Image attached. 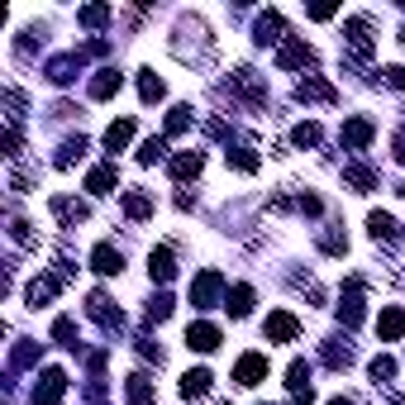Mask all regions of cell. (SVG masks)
I'll use <instances>...</instances> for the list:
<instances>
[{
  "mask_svg": "<svg viewBox=\"0 0 405 405\" xmlns=\"http://www.w3.org/2000/svg\"><path fill=\"white\" fill-rule=\"evenodd\" d=\"M191 129V105H172V115H167V138L186 134Z\"/></svg>",
  "mask_w": 405,
  "mask_h": 405,
  "instance_id": "cell-12",
  "label": "cell"
},
{
  "mask_svg": "<svg viewBox=\"0 0 405 405\" xmlns=\"http://www.w3.org/2000/svg\"><path fill=\"white\" fill-rule=\"evenodd\" d=\"M339 320H344V324H358V320H362V296H358V286H348V300L339 305Z\"/></svg>",
  "mask_w": 405,
  "mask_h": 405,
  "instance_id": "cell-16",
  "label": "cell"
},
{
  "mask_svg": "<svg viewBox=\"0 0 405 405\" xmlns=\"http://www.w3.org/2000/svg\"><path fill=\"white\" fill-rule=\"evenodd\" d=\"M391 372H396V362H391V358H377V362H372V377H391Z\"/></svg>",
  "mask_w": 405,
  "mask_h": 405,
  "instance_id": "cell-31",
  "label": "cell"
},
{
  "mask_svg": "<svg viewBox=\"0 0 405 405\" xmlns=\"http://www.w3.org/2000/svg\"><path fill=\"white\" fill-rule=\"evenodd\" d=\"M210 372H205V367H196V372H186V377H182V396H186V401H200V396H210Z\"/></svg>",
  "mask_w": 405,
  "mask_h": 405,
  "instance_id": "cell-5",
  "label": "cell"
},
{
  "mask_svg": "<svg viewBox=\"0 0 405 405\" xmlns=\"http://www.w3.org/2000/svg\"><path fill=\"white\" fill-rule=\"evenodd\" d=\"M148 272H153L158 281H172V277H177V258H172V248H158V253L148 258Z\"/></svg>",
  "mask_w": 405,
  "mask_h": 405,
  "instance_id": "cell-7",
  "label": "cell"
},
{
  "mask_svg": "<svg viewBox=\"0 0 405 405\" xmlns=\"http://www.w3.org/2000/svg\"><path fill=\"white\" fill-rule=\"evenodd\" d=\"M162 148H167L162 138H148V143L138 148V162H143V167H148V162H158V158H162Z\"/></svg>",
  "mask_w": 405,
  "mask_h": 405,
  "instance_id": "cell-26",
  "label": "cell"
},
{
  "mask_svg": "<svg viewBox=\"0 0 405 405\" xmlns=\"http://www.w3.org/2000/svg\"><path fill=\"white\" fill-rule=\"evenodd\" d=\"M234 167H243V172H253V167H258V158H253L248 148H239V153H234Z\"/></svg>",
  "mask_w": 405,
  "mask_h": 405,
  "instance_id": "cell-30",
  "label": "cell"
},
{
  "mask_svg": "<svg viewBox=\"0 0 405 405\" xmlns=\"http://www.w3.org/2000/svg\"><path fill=\"white\" fill-rule=\"evenodd\" d=\"M277 34H281V15L267 10V15L258 20V43H277Z\"/></svg>",
  "mask_w": 405,
  "mask_h": 405,
  "instance_id": "cell-14",
  "label": "cell"
},
{
  "mask_svg": "<svg viewBox=\"0 0 405 405\" xmlns=\"http://www.w3.org/2000/svg\"><path fill=\"white\" fill-rule=\"evenodd\" d=\"M329 405H353V401H329Z\"/></svg>",
  "mask_w": 405,
  "mask_h": 405,
  "instance_id": "cell-33",
  "label": "cell"
},
{
  "mask_svg": "<svg viewBox=\"0 0 405 405\" xmlns=\"http://www.w3.org/2000/svg\"><path fill=\"white\" fill-rule=\"evenodd\" d=\"M315 138H320V124H296L291 143H296V148H305V143H315Z\"/></svg>",
  "mask_w": 405,
  "mask_h": 405,
  "instance_id": "cell-27",
  "label": "cell"
},
{
  "mask_svg": "<svg viewBox=\"0 0 405 405\" xmlns=\"http://www.w3.org/2000/svg\"><path fill=\"white\" fill-rule=\"evenodd\" d=\"M186 344L196 353H210V348H219V329H215V324H191V329H186Z\"/></svg>",
  "mask_w": 405,
  "mask_h": 405,
  "instance_id": "cell-3",
  "label": "cell"
},
{
  "mask_svg": "<svg viewBox=\"0 0 405 405\" xmlns=\"http://www.w3.org/2000/svg\"><path fill=\"white\" fill-rule=\"evenodd\" d=\"M296 96L300 101H334V86H324V81H300Z\"/></svg>",
  "mask_w": 405,
  "mask_h": 405,
  "instance_id": "cell-18",
  "label": "cell"
},
{
  "mask_svg": "<svg viewBox=\"0 0 405 405\" xmlns=\"http://www.w3.org/2000/svg\"><path fill=\"white\" fill-rule=\"evenodd\" d=\"M62 386H67V377H62V372H43V386H38V391H34V405H57V396H62Z\"/></svg>",
  "mask_w": 405,
  "mask_h": 405,
  "instance_id": "cell-4",
  "label": "cell"
},
{
  "mask_svg": "<svg viewBox=\"0 0 405 405\" xmlns=\"http://www.w3.org/2000/svg\"><path fill=\"white\" fill-rule=\"evenodd\" d=\"M115 182H119V172H115V167H96V172L86 177V191H96V196H105V191L115 186Z\"/></svg>",
  "mask_w": 405,
  "mask_h": 405,
  "instance_id": "cell-11",
  "label": "cell"
},
{
  "mask_svg": "<svg viewBox=\"0 0 405 405\" xmlns=\"http://www.w3.org/2000/svg\"><path fill=\"white\" fill-rule=\"evenodd\" d=\"M234 381H239V386H258V381H267V358H263V353H243L239 367H234Z\"/></svg>",
  "mask_w": 405,
  "mask_h": 405,
  "instance_id": "cell-1",
  "label": "cell"
},
{
  "mask_svg": "<svg viewBox=\"0 0 405 405\" xmlns=\"http://www.w3.org/2000/svg\"><path fill=\"white\" fill-rule=\"evenodd\" d=\"M386 86L391 91H405V67H386Z\"/></svg>",
  "mask_w": 405,
  "mask_h": 405,
  "instance_id": "cell-29",
  "label": "cell"
},
{
  "mask_svg": "<svg viewBox=\"0 0 405 405\" xmlns=\"http://www.w3.org/2000/svg\"><path fill=\"white\" fill-rule=\"evenodd\" d=\"M196 172H200V153H182L172 162V177H196Z\"/></svg>",
  "mask_w": 405,
  "mask_h": 405,
  "instance_id": "cell-23",
  "label": "cell"
},
{
  "mask_svg": "<svg viewBox=\"0 0 405 405\" xmlns=\"http://www.w3.org/2000/svg\"><path fill=\"white\" fill-rule=\"evenodd\" d=\"M248 310H253V291H248V286H234V291H229V315L243 320Z\"/></svg>",
  "mask_w": 405,
  "mask_h": 405,
  "instance_id": "cell-15",
  "label": "cell"
},
{
  "mask_svg": "<svg viewBox=\"0 0 405 405\" xmlns=\"http://www.w3.org/2000/svg\"><path fill=\"white\" fill-rule=\"evenodd\" d=\"M296 334H300V320H296V315H286V310L267 315V339H277V344H291Z\"/></svg>",
  "mask_w": 405,
  "mask_h": 405,
  "instance_id": "cell-2",
  "label": "cell"
},
{
  "mask_svg": "<svg viewBox=\"0 0 405 405\" xmlns=\"http://www.w3.org/2000/svg\"><path fill=\"white\" fill-rule=\"evenodd\" d=\"M124 210H129L134 219H143V215H153V200H148V196H129V200H124Z\"/></svg>",
  "mask_w": 405,
  "mask_h": 405,
  "instance_id": "cell-25",
  "label": "cell"
},
{
  "mask_svg": "<svg viewBox=\"0 0 405 405\" xmlns=\"http://www.w3.org/2000/svg\"><path fill=\"white\" fill-rule=\"evenodd\" d=\"M367 229H372V239H391V234H396V224H391V215H367Z\"/></svg>",
  "mask_w": 405,
  "mask_h": 405,
  "instance_id": "cell-24",
  "label": "cell"
},
{
  "mask_svg": "<svg viewBox=\"0 0 405 405\" xmlns=\"http://www.w3.org/2000/svg\"><path fill=\"white\" fill-rule=\"evenodd\" d=\"M367 138H372V124H367V119H348V124H344V143H353V148H362Z\"/></svg>",
  "mask_w": 405,
  "mask_h": 405,
  "instance_id": "cell-13",
  "label": "cell"
},
{
  "mask_svg": "<svg viewBox=\"0 0 405 405\" xmlns=\"http://www.w3.org/2000/svg\"><path fill=\"white\" fill-rule=\"evenodd\" d=\"M91 263H96V272H101V277H115V272L124 267V258H119V248H110V243H101V248L91 253Z\"/></svg>",
  "mask_w": 405,
  "mask_h": 405,
  "instance_id": "cell-6",
  "label": "cell"
},
{
  "mask_svg": "<svg viewBox=\"0 0 405 405\" xmlns=\"http://www.w3.org/2000/svg\"><path fill=\"white\" fill-rule=\"evenodd\" d=\"M277 62H281V67H300V62H310V48H305V43H286Z\"/></svg>",
  "mask_w": 405,
  "mask_h": 405,
  "instance_id": "cell-21",
  "label": "cell"
},
{
  "mask_svg": "<svg viewBox=\"0 0 405 405\" xmlns=\"http://www.w3.org/2000/svg\"><path fill=\"white\" fill-rule=\"evenodd\" d=\"M286 386H291L296 396H310V362H291V367H286Z\"/></svg>",
  "mask_w": 405,
  "mask_h": 405,
  "instance_id": "cell-10",
  "label": "cell"
},
{
  "mask_svg": "<svg viewBox=\"0 0 405 405\" xmlns=\"http://www.w3.org/2000/svg\"><path fill=\"white\" fill-rule=\"evenodd\" d=\"M129 401H134V405H153V386H148V377H129Z\"/></svg>",
  "mask_w": 405,
  "mask_h": 405,
  "instance_id": "cell-22",
  "label": "cell"
},
{
  "mask_svg": "<svg viewBox=\"0 0 405 405\" xmlns=\"http://www.w3.org/2000/svg\"><path fill=\"white\" fill-rule=\"evenodd\" d=\"M396 148H401V153H396V158H405V138H401V143H396Z\"/></svg>",
  "mask_w": 405,
  "mask_h": 405,
  "instance_id": "cell-32",
  "label": "cell"
},
{
  "mask_svg": "<svg viewBox=\"0 0 405 405\" xmlns=\"http://www.w3.org/2000/svg\"><path fill=\"white\" fill-rule=\"evenodd\" d=\"M215 291H219V277H215V272H205V277L196 281V305H210Z\"/></svg>",
  "mask_w": 405,
  "mask_h": 405,
  "instance_id": "cell-19",
  "label": "cell"
},
{
  "mask_svg": "<svg viewBox=\"0 0 405 405\" xmlns=\"http://www.w3.org/2000/svg\"><path fill=\"white\" fill-rule=\"evenodd\" d=\"M377 334H381V339H401V334H405V310H381Z\"/></svg>",
  "mask_w": 405,
  "mask_h": 405,
  "instance_id": "cell-8",
  "label": "cell"
},
{
  "mask_svg": "<svg viewBox=\"0 0 405 405\" xmlns=\"http://www.w3.org/2000/svg\"><path fill=\"white\" fill-rule=\"evenodd\" d=\"M129 138H134V119H119V124H110V129H105V148H110V153H119Z\"/></svg>",
  "mask_w": 405,
  "mask_h": 405,
  "instance_id": "cell-9",
  "label": "cell"
},
{
  "mask_svg": "<svg viewBox=\"0 0 405 405\" xmlns=\"http://www.w3.org/2000/svg\"><path fill=\"white\" fill-rule=\"evenodd\" d=\"M105 20H110V10H105V5H91V10H81V24H91V29H96V24H105Z\"/></svg>",
  "mask_w": 405,
  "mask_h": 405,
  "instance_id": "cell-28",
  "label": "cell"
},
{
  "mask_svg": "<svg viewBox=\"0 0 405 405\" xmlns=\"http://www.w3.org/2000/svg\"><path fill=\"white\" fill-rule=\"evenodd\" d=\"M138 96H143V101H162V81H158V72H138Z\"/></svg>",
  "mask_w": 405,
  "mask_h": 405,
  "instance_id": "cell-20",
  "label": "cell"
},
{
  "mask_svg": "<svg viewBox=\"0 0 405 405\" xmlns=\"http://www.w3.org/2000/svg\"><path fill=\"white\" fill-rule=\"evenodd\" d=\"M115 91H119V72H101V77H96V86H91V96H96V101H105V96H115Z\"/></svg>",
  "mask_w": 405,
  "mask_h": 405,
  "instance_id": "cell-17",
  "label": "cell"
}]
</instances>
